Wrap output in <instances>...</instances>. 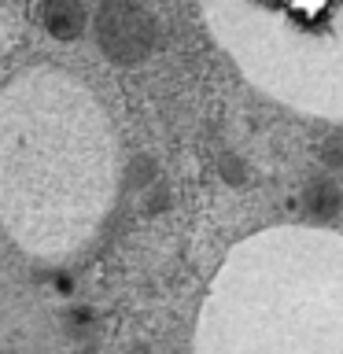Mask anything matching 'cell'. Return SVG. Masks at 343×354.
Wrapping results in <instances>:
<instances>
[{
    "label": "cell",
    "mask_w": 343,
    "mask_h": 354,
    "mask_svg": "<svg viewBox=\"0 0 343 354\" xmlns=\"http://www.w3.org/2000/svg\"><path fill=\"white\" fill-rule=\"evenodd\" d=\"M115 199L107 111L55 66L0 88V225L22 251L63 259L93 240Z\"/></svg>",
    "instance_id": "cell-1"
},
{
    "label": "cell",
    "mask_w": 343,
    "mask_h": 354,
    "mask_svg": "<svg viewBox=\"0 0 343 354\" xmlns=\"http://www.w3.org/2000/svg\"><path fill=\"white\" fill-rule=\"evenodd\" d=\"M0 354H71L52 306L11 273H0Z\"/></svg>",
    "instance_id": "cell-2"
}]
</instances>
